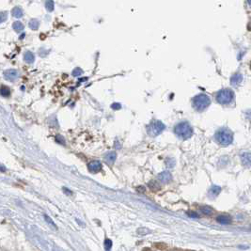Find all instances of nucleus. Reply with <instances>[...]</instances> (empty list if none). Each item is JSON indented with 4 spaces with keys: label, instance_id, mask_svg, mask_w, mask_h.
I'll use <instances>...</instances> for the list:
<instances>
[{
    "label": "nucleus",
    "instance_id": "f03ea898",
    "mask_svg": "<svg viewBox=\"0 0 251 251\" xmlns=\"http://www.w3.org/2000/svg\"><path fill=\"white\" fill-rule=\"evenodd\" d=\"M174 133L181 139H188L193 135V128L187 122H181L174 126Z\"/></svg>",
    "mask_w": 251,
    "mask_h": 251
},
{
    "label": "nucleus",
    "instance_id": "b1692460",
    "mask_svg": "<svg viewBox=\"0 0 251 251\" xmlns=\"http://www.w3.org/2000/svg\"><path fill=\"white\" fill-rule=\"evenodd\" d=\"M82 74H83V70L80 69V68H75V69L73 70V72H72V75H73V76H76V77H77V76L82 75Z\"/></svg>",
    "mask_w": 251,
    "mask_h": 251
},
{
    "label": "nucleus",
    "instance_id": "6e6552de",
    "mask_svg": "<svg viewBox=\"0 0 251 251\" xmlns=\"http://www.w3.org/2000/svg\"><path fill=\"white\" fill-rule=\"evenodd\" d=\"M18 76V73H17V71L16 70H13V69H10V70H8L4 72V77L6 80L8 81H10V82H13Z\"/></svg>",
    "mask_w": 251,
    "mask_h": 251
},
{
    "label": "nucleus",
    "instance_id": "1a4fd4ad",
    "mask_svg": "<svg viewBox=\"0 0 251 251\" xmlns=\"http://www.w3.org/2000/svg\"><path fill=\"white\" fill-rule=\"evenodd\" d=\"M243 79H244L243 74L240 72H236L231 77V84L234 87H237L239 85H241V83L243 82Z\"/></svg>",
    "mask_w": 251,
    "mask_h": 251
},
{
    "label": "nucleus",
    "instance_id": "a211bd4d",
    "mask_svg": "<svg viewBox=\"0 0 251 251\" xmlns=\"http://www.w3.org/2000/svg\"><path fill=\"white\" fill-rule=\"evenodd\" d=\"M28 26L32 30H36V29H38V27L40 26V23H39V21L37 19H31L29 21Z\"/></svg>",
    "mask_w": 251,
    "mask_h": 251
},
{
    "label": "nucleus",
    "instance_id": "393cba45",
    "mask_svg": "<svg viewBox=\"0 0 251 251\" xmlns=\"http://www.w3.org/2000/svg\"><path fill=\"white\" fill-rule=\"evenodd\" d=\"M166 164H167V166H168V168H173L174 166H175V160H174L173 158L167 159Z\"/></svg>",
    "mask_w": 251,
    "mask_h": 251
},
{
    "label": "nucleus",
    "instance_id": "bb28decb",
    "mask_svg": "<svg viewBox=\"0 0 251 251\" xmlns=\"http://www.w3.org/2000/svg\"><path fill=\"white\" fill-rule=\"evenodd\" d=\"M7 17H8V15L6 12H0V24L5 22L7 20Z\"/></svg>",
    "mask_w": 251,
    "mask_h": 251
},
{
    "label": "nucleus",
    "instance_id": "423d86ee",
    "mask_svg": "<svg viewBox=\"0 0 251 251\" xmlns=\"http://www.w3.org/2000/svg\"><path fill=\"white\" fill-rule=\"evenodd\" d=\"M88 168L91 173H94V174L98 173L102 170V164L100 161H97V160L91 161L88 164Z\"/></svg>",
    "mask_w": 251,
    "mask_h": 251
},
{
    "label": "nucleus",
    "instance_id": "9d476101",
    "mask_svg": "<svg viewBox=\"0 0 251 251\" xmlns=\"http://www.w3.org/2000/svg\"><path fill=\"white\" fill-rule=\"evenodd\" d=\"M158 180L163 183H168L172 180V176L170 172L168 171H163L158 175Z\"/></svg>",
    "mask_w": 251,
    "mask_h": 251
},
{
    "label": "nucleus",
    "instance_id": "2f4dec72",
    "mask_svg": "<svg viewBox=\"0 0 251 251\" xmlns=\"http://www.w3.org/2000/svg\"><path fill=\"white\" fill-rule=\"evenodd\" d=\"M0 171H6V169H5V167H3L2 165H0Z\"/></svg>",
    "mask_w": 251,
    "mask_h": 251
},
{
    "label": "nucleus",
    "instance_id": "f257e3e1",
    "mask_svg": "<svg viewBox=\"0 0 251 251\" xmlns=\"http://www.w3.org/2000/svg\"><path fill=\"white\" fill-rule=\"evenodd\" d=\"M211 104V98L205 93H200L192 99V106L196 111L202 112Z\"/></svg>",
    "mask_w": 251,
    "mask_h": 251
},
{
    "label": "nucleus",
    "instance_id": "aec40b11",
    "mask_svg": "<svg viewBox=\"0 0 251 251\" xmlns=\"http://www.w3.org/2000/svg\"><path fill=\"white\" fill-rule=\"evenodd\" d=\"M12 27L16 32H21L22 30H24V25L22 24L21 22H14Z\"/></svg>",
    "mask_w": 251,
    "mask_h": 251
},
{
    "label": "nucleus",
    "instance_id": "c85d7f7f",
    "mask_svg": "<svg viewBox=\"0 0 251 251\" xmlns=\"http://www.w3.org/2000/svg\"><path fill=\"white\" fill-rule=\"evenodd\" d=\"M111 107H112L113 109H115V110H118V109L122 108V105L119 104H113L111 105Z\"/></svg>",
    "mask_w": 251,
    "mask_h": 251
},
{
    "label": "nucleus",
    "instance_id": "4be33fe9",
    "mask_svg": "<svg viewBox=\"0 0 251 251\" xmlns=\"http://www.w3.org/2000/svg\"><path fill=\"white\" fill-rule=\"evenodd\" d=\"M43 217H44L45 221H46V222H47V223H48L51 227H54V228H55V230H58V227H57V225L53 222V220L51 219V218H50L47 214H43Z\"/></svg>",
    "mask_w": 251,
    "mask_h": 251
},
{
    "label": "nucleus",
    "instance_id": "dca6fc26",
    "mask_svg": "<svg viewBox=\"0 0 251 251\" xmlns=\"http://www.w3.org/2000/svg\"><path fill=\"white\" fill-rule=\"evenodd\" d=\"M9 94H10V90L8 87H6V86L0 87V95L2 97H9Z\"/></svg>",
    "mask_w": 251,
    "mask_h": 251
},
{
    "label": "nucleus",
    "instance_id": "2eb2a0df",
    "mask_svg": "<svg viewBox=\"0 0 251 251\" xmlns=\"http://www.w3.org/2000/svg\"><path fill=\"white\" fill-rule=\"evenodd\" d=\"M200 212L204 214H207V215H209V214H212L214 213V209L212 208V207L210 206H201L200 207Z\"/></svg>",
    "mask_w": 251,
    "mask_h": 251
},
{
    "label": "nucleus",
    "instance_id": "473e14b6",
    "mask_svg": "<svg viewBox=\"0 0 251 251\" xmlns=\"http://www.w3.org/2000/svg\"><path fill=\"white\" fill-rule=\"evenodd\" d=\"M247 3H248V5H249V7L251 8V0H247Z\"/></svg>",
    "mask_w": 251,
    "mask_h": 251
},
{
    "label": "nucleus",
    "instance_id": "4468645a",
    "mask_svg": "<svg viewBox=\"0 0 251 251\" xmlns=\"http://www.w3.org/2000/svg\"><path fill=\"white\" fill-rule=\"evenodd\" d=\"M24 59L27 63H33L34 60H35L34 54L32 52H26L25 55H24Z\"/></svg>",
    "mask_w": 251,
    "mask_h": 251
},
{
    "label": "nucleus",
    "instance_id": "6ab92c4d",
    "mask_svg": "<svg viewBox=\"0 0 251 251\" xmlns=\"http://www.w3.org/2000/svg\"><path fill=\"white\" fill-rule=\"evenodd\" d=\"M149 187H150V190H152V191H158V190H160L161 189V186L160 185L156 182H149Z\"/></svg>",
    "mask_w": 251,
    "mask_h": 251
},
{
    "label": "nucleus",
    "instance_id": "5701e85b",
    "mask_svg": "<svg viewBox=\"0 0 251 251\" xmlns=\"http://www.w3.org/2000/svg\"><path fill=\"white\" fill-rule=\"evenodd\" d=\"M112 247V241L110 239H105L104 240V248L106 251H110Z\"/></svg>",
    "mask_w": 251,
    "mask_h": 251
},
{
    "label": "nucleus",
    "instance_id": "0eeeda50",
    "mask_svg": "<svg viewBox=\"0 0 251 251\" xmlns=\"http://www.w3.org/2000/svg\"><path fill=\"white\" fill-rule=\"evenodd\" d=\"M240 158H241L242 164L246 167L250 168L251 167V152L250 151H244L240 154Z\"/></svg>",
    "mask_w": 251,
    "mask_h": 251
},
{
    "label": "nucleus",
    "instance_id": "72a5a7b5",
    "mask_svg": "<svg viewBox=\"0 0 251 251\" xmlns=\"http://www.w3.org/2000/svg\"><path fill=\"white\" fill-rule=\"evenodd\" d=\"M25 37V34H23V35H21V37H20V39H23Z\"/></svg>",
    "mask_w": 251,
    "mask_h": 251
},
{
    "label": "nucleus",
    "instance_id": "9b49d317",
    "mask_svg": "<svg viewBox=\"0 0 251 251\" xmlns=\"http://www.w3.org/2000/svg\"><path fill=\"white\" fill-rule=\"evenodd\" d=\"M216 220H217L218 223L223 224V225H227V224H230L232 222V217L228 214H221V215H218L216 217Z\"/></svg>",
    "mask_w": 251,
    "mask_h": 251
},
{
    "label": "nucleus",
    "instance_id": "7c9ffc66",
    "mask_svg": "<svg viewBox=\"0 0 251 251\" xmlns=\"http://www.w3.org/2000/svg\"><path fill=\"white\" fill-rule=\"evenodd\" d=\"M137 191L140 192V193H143L145 191V188L143 186H139V187H137Z\"/></svg>",
    "mask_w": 251,
    "mask_h": 251
},
{
    "label": "nucleus",
    "instance_id": "cd10ccee",
    "mask_svg": "<svg viewBox=\"0 0 251 251\" xmlns=\"http://www.w3.org/2000/svg\"><path fill=\"white\" fill-rule=\"evenodd\" d=\"M187 214H188L190 217H192V218H198V217H200V215H199L197 213H195V212H188Z\"/></svg>",
    "mask_w": 251,
    "mask_h": 251
},
{
    "label": "nucleus",
    "instance_id": "412c9836",
    "mask_svg": "<svg viewBox=\"0 0 251 251\" xmlns=\"http://www.w3.org/2000/svg\"><path fill=\"white\" fill-rule=\"evenodd\" d=\"M54 7H55V4L53 0H45V8L48 12H53Z\"/></svg>",
    "mask_w": 251,
    "mask_h": 251
},
{
    "label": "nucleus",
    "instance_id": "ddd939ff",
    "mask_svg": "<svg viewBox=\"0 0 251 251\" xmlns=\"http://www.w3.org/2000/svg\"><path fill=\"white\" fill-rule=\"evenodd\" d=\"M221 192V187L217 186V185H213L209 190V196L211 198H215Z\"/></svg>",
    "mask_w": 251,
    "mask_h": 251
},
{
    "label": "nucleus",
    "instance_id": "a878e982",
    "mask_svg": "<svg viewBox=\"0 0 251 251\" xmlns=\"http://www.w3.org/2000/svg\"><path fill=\"white\" fill-rule=\"evenodd\" d=\"M56 141H57L58 143H59V144L65 145V140H64L63 136H56Z\"/></svg>",
    "mask_w": 251,
    "mask_h": 251
},
{
    "label": "nucleus",
    "instance_id": "39448f33",
    "mask_svg": "<svg viewBox=\"0 0 251 251\" xmlns=\"http://www.w3.org/2000/svg\"><path fill=\"white\" fill-rule=\"evenodd\" d=\"M165 128L166 126L162 122L154 121L147 126V132L150 136H157L165 130Z\"/></svg>",
    "mask_w": 251,
    "mask_h": 251
},
{
    "label": "nucleus",
    "instance_id": "f3484780",
    "mask_svg": "<svg viewBox=\"0 0 251 251\" xmlns=\"http://www.w3.org/2000/svg\"><path fill=\"white\" fill-rule=\"evenodd\" d=\"M12 15L14 16V17H16V18H20V17H22L23 16V9H22L21 8H19V7H16V8H14L12 10Z\"/></svg>",
    "mask_w": 251,
    "mask_h": 251
},
{
    "label": "nucleus",
    "instance_id": "20e7f679",
    "mask_svg": "<svg viewBox=\"0 0 251 251\" xmlns=\"http://www.w3.org/2000/svg\"><path fill=\"white\" fill-rule=\"evenodd\" d=\"M234 97H235V94L232 90L222 89L216 92L215 100L217 101L218 104L223 105H228V104H231L234 101Z\"/></svg>",
    "mask_w": 251,
    "mask_h": 251
},
{
    "label": "nucleus",
    "instance_id": "f8f14e48",
    "mask_svg": "<svg viewBox=\"0 0 251 251\" xmlns=\"http://www.w3.org/2000/svg\"><path fill=\"white\" fill-rule=\"evenodd\" d=\"M116 158H117V154L115 151H110V152H108V154H105L104 156V160L107 164H109V165H111V164H113L115 161H116Z\"/></svg>",
    "mask_w": 251,
    "mask_h": 251
},
{
    "label": "nucleus",
    "instance_id": "7ed1b4c3",
    "mask_svg": "<svg viewBox=\"0 0 251 251\" xmlns=\"http://www.w3.org/2000/svg\"><path fill=\"white\" fill-rule=\"evenodd\" d=\"M214 138L222 146H228L233 141V133L228 128H221L216 131Z\"/></svg>",
    "mask_w": 251,
    "mask_h": 251
},
{
    "label": "nucleus",
    "instance_id": "c756f323",
    "mask_svg": "<svg viewBox=\"0 0 251 251\" xmlns=\"http://www.w3.org/2000/svg\"><path fill=\"white\" fill-rule=\"evenodd\" d=\"M63 190H64V193H65V194H67V195H72V192L70 189L66 188V187H63Z\"/></svg>",
    "mask_w": 251,
    "mask_h": 251
}]
</instances>
